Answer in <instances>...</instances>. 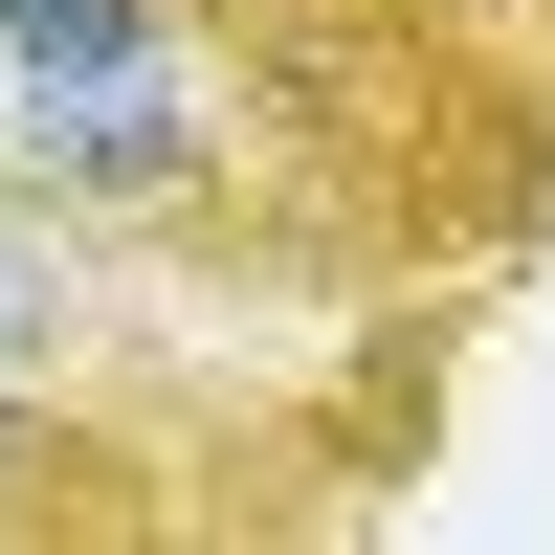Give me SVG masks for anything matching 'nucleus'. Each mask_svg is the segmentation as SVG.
<instances>
[{
    "label": "nucleus",
    "mask_w": 555,
    "mask_h": 555,
    "mask_svg": "<svg viewBox=\"0 0 555 555\" xmlns=\"http://www.w3.org/2000/svg\"><path fill=\"white\" fill-rule=\"evenodd\" d=\"M112 44H178L156 0H0V67H112Z\"/></svg>",
    "instance_id": "obj_3"
},
{
    "label": "nucleus",
    "mask_w": 555,
    "mask_h": 555,
    "mask_svg": "<svg viewBox=\"0 0 555 555\" xmlns=\"http://www.w3.org/2000/svg\"><path fill=\"white\" fill-rule=\"evenodd\" d=\"M0 156L44 201H178L222 178V112L178 89V44H112V67H0Z\"/></svg>",
    "instance_id": "obj_1"
},
{
    "label": "nucleus",
    "mask_w": 555,
    "mask_h": 555,
    "mask_svg": "<svg viewBox=\"0 0 555 555\" xmlns=\"http://www.w3.org/2000/svg\"><path fill=\"white\" fill-rule=\"evenodd\" d=\"M44 334H67V245H44V178L0 156V378H23Z\"/></svg>",
    "instance_id": "obj_2"
},
{
    "label": "nucleus",
    "mask_w": 555,
    "mask_h": 555,
    "mask_svg": "<svg viewBox=\"0 0 555 555\" xmlns=\"http://www.w3.org/2000/svg\"><path fill=\"white\" fill-rule=\"evenodd\" d=\"M23 489H44V423H23V400H0V512H23Z\"/></svg>",
    "instance_id": "obj_4"
}]
</instances>
